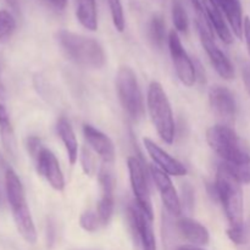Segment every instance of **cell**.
I'll return each mask as SVG.
<instances>
[{
  "label": "cell",
  "instance_id": "1",
  "mask_svg": "<svg viewBox=\"0 0 250 250\" xmlns=\"http://www.w3.org/2000/svg\"><path fill=\"white\" fill-rule=\"evenodd\" d=\"M210 148L224 160L221 164L239 183H250V153L238 134L227 125H216L207 131Z\"/></svg>",
  "mask_w": 250,
  "mask_h": 250
},
{
  "label": "cell",
  "instance_id": "2",
  "mask_svg": "<svg viewBox=\"0 0 250 250\" xmlns=\"http://www.w3.org/2000/svg\"><path fill=\"white\" fill-rule=\"evenodd\" d=\"M56 38L66 56L76 65L94 70L102 68L105 65L106 56L104 49L95 39L66 29L59 31Z\"/></svg>",
  "mask_w": 250,
  "mask_h": 250
},
{
  "label": "cell",
  "instance_id": "3",
  "mask_svg": "<svg viewBox=\"0 0 250 250\" xmlns=\"http://www.w3.org/2000/svg\"><path fill=\"white\" fill-rule=\"evenodd\" d=\"M5 190L6 198L12 211L15 225L22 238L29 244L37 242V231L32 219L31 211L27 205L26 195L19 176L14 170L7 168L5 172Z\"/></svg>",
  "mask_w": 250,
  "mask_h": 250
},
{
  "label": "cell",
  "instance_id": "4",
  "mask_svg": "<svg viewBox=\"0 0 250 250\" xmlns=\"http://www.w3.org/2000/svg\"><path fill=\"white\" fill-rule=\"evenodd\" d=\"M242 183H239L222 165L219 166L214 189L224 207L229 229L244 226V205Z\"/></svg>",
  "mask_w": 250,
  "mask_h": 250
},
{
  "label": "cell",
  "instance_id": "5",
  "mask_svg": "<svg viewBox=\"0 0 250 250\" xmlns=\"http://www.w3.org/2000/svg\"><path fill=\"white\" fill-rule=\"evenodd\" d=\"M148 110L156 132L165 143H173L175 121L168 98L159 82H151L148 90Z\"/></svg>",
  "mask_w": 250,
  "mask_h": 250
},
{
  "label": "cell",
  "instance_id": "6",
  "mask_svg": "<svg viewBox=\"0 0 250 250\" xmlns=\"http://www.w3.org/2000/svg\"><path fill=\"white\" fill-rule=\"evenodd\" d=\"M116 89L120 102L127 114L139 120L144 114V103L136 73L128 66H122L116 75Z\"/></svg>",
  "mask_w": 250,
  "mask_h": 250
},
{
  "label": "cell",
  "instance_id": "7",
  "mask_svg": "<svg viewBox=\"0 0 250 250\" xmlns=\"http://www.w3.org/2000/svg\"><path fill=\"white\" fill-rule=\"evenodd\" d=\"M127 165H128L129 181H131L132 190H133L134 198H136L137 207L149 220L153 221L154 210L153 205H151L150 190H149L148 180H146L143 164L136 156H131L127 160Z\"/></svg>",
  "mask_w": 250,
  "mask_h": 250
},
{
  "label": "cell",
  "instance_id": "8",
  "mask_svg": "<svg viewBox=\"0 0 250 250\" xmlns=\"http://www.w3.org/2000/svg\"><path fill=\"white\" fill-rule=\"evenodd\" d=\"M197 28L199 32L200 41H202L203 46H204L205 51H207L208 56H209L211 65L216 70V72L221 76L224 80L231 81L234 78V68L233 65L231 63L229 59L227 58L226 54L217 46L215 43L214 38H212L211 33H210L208 24L205 23L203 19L197 20Z\"/></svg>",
  "mask_w": 250,
  "mask_h": 250
},
{
  "label": "cell",
  "instance_id": "9",
  "mask_svg": "<svg viewBox=\"0 0 250 250\" xmlns=\"http://www.w3.org/2000/svg\"><path fill=\"white\" fill-rule=\"evenodd\" d=\"M168 49H170L171 59H172L176 73L181 82L187 87L194 85L195 81H197V68H195L193 61L190 60L187 51L183 48L182 42L175 29H172L168 34Z\"/></svg>",
  "mask_w": 250,
  "mask_h": 250
},
{
  "label": "cell",
  "instance_id": "10",
  "mask_svg": "<svg viewBox=\"0 0 250 250\" xmlns=\"http://www.w3.org/2000/svg\"><path fill=\"white\" fill-rule=\"evenodd\" d=\"M99 183L102 187V198L98 202L97 215L102 226H105L111 220L115 208V181L114 172L110 166H102L99 171Z\"/></svg>",
  "mask_w": 250,
  "mask_h": 250
},
{
  "label": "cell",
  "instance_id": "11",
  "mask_svg": "<svg viewBox=\"0 0 250 250\" xmlns=\"http://www.w3.org/2000/svg\"><path fill=\"white\" fill-rule=\"evenodd\" d=\"M128 222L134 239L142 250H156V239L151 220H149L138 207H129L127 210Z\"/></svg>",
  "mask_w": 250,
  "mask_h": 250
},
{
  "label": "cell",
  "instance_id": "12",
  "mask_svg": "<svg viewBox=\"0 0 250 250\" xmlns=\"http://www.w3.org/2000/svg\"><path fill=\"white\" fill-rule=\"evenodd\" d=\"M36 164L38 172L48 181L49 185L55 190H63L65 178L61 171L56 156L48 148H42L36 156Z\"/></svg>",
  "mask_w": 250,
  "mask_h": 250
},
{
  "label": "cell",
  "instance_id": "13",
  "mask_svg": "<svg viewBox=\"0 0 250 250\" xmlns=\"http://www.w3.org/2000/svg\"><path fill=\"white\" fill-rule=\"evenodd\" d=\"M150 173L156 188L160 192L161 199H163L166 210L171 215L178 216L181 214V211H182V207H181L180 197H178L176 188L173 187V183L171 181L170 175L164 172L163 170H160L156 166H151Z\"/></svg>",
  "mask_w": 250,
  "mask_h": 250
},
{
  "label": "cell",
  "instance_id": "14",
  "mask_svg": "<svg viewBox=\"0 0 250 250\" xmlns=\"http://www.w3.org/2000/svg\"><path fill=\"white\" fill-rule=\"evenodd\" d=\"M209 102L212 110L226 122L233 121L237 111L234 95L227 88L212 85L209 90Z\"/></svg>",
  "mask_w": 250,
  "mask_h": 250
},
{
  "label": "cell",
  "instance_id": "15",
  "mask_svg": "<svg viewBox=\"0 0 250 250\" xmlns=\"http://www.w3.org/2000/svg\"><path fill=\"white\" fill-rule=\"evenodd\" d=\"M143 143L150 158L153 159V161L158 165L160 170H163L164 172L170 176H178L180 177V176L187 175V168L185 167V165L178 160H176L175 158H172L168 153H166L164 149H161L151 139L144 138Z\"/></svg>",
  "mask_w": 250,
  "mask_h": 250
},
{
  "label": "cell",
  "instance_id": "16",
  "mask_svg": "<svg viewBox=\"0 0 250 250\" xmlns=\"http://www.w3.org/2000/svg\"><path fill=\"white\" fill-rule=\"evenodd\" d=\"M83 134L93 150L103 159L105 164H112L115 160V146L111 139L97 129L95 127L85 124L83 126Z\"/></svg>",
  "mask_w": 250,
  "mask_h": 250
},
{
  "label": "cell",
  "instance_id": "17",
  "mask_svg": "<svg viewBox=\"0 0 250 250\" xmlns=\"http://www.w3.org/2000/svg\"><path fill=\"white\" fill-rule=\"evenodd\" d=\"M203 6H204L207 20L214 27L219 38L225 44L233 43V34H232L231 29L229 28V24H227L224 14H222V10L220 9L219 5L214 0H203Z\"/></svg>",
  "mask_w": 250,
  "mask_h": 250
},
{
  "label": "cell",
  "instance_id": "18",
  "mask_svg": "<svg viewBox=\"0 0 250 250\" xmlns=\"http://www.w3.org/2000/svg\"><path fill=\"white\" fill-rule=\"evenodd\" d=\"M177 229L182 238L189 242L192 246H207L210 241L209 231L197 220L183 217L177 222Z\"/></svg>",
  "mask_w": 250,
  "mask_h": 250
},
{
  "label": "cell",
  "instance_id": "19",
  "mask_svg": "<svg viewBox=\"0 0 250 250\" xmlns=\"http://www.w3.org/2000/svg\"><path fill=\"white\" fill-rule=\"evenodd\" d=\"M56 129H58L59 137L62 141L66 151H67L70 164L75 165L78 158V143L72 125L66 117H60L58 125H56Z\"/></svg>",
  "mask_w": 250,
  "mask_h": 250
},
{
  "label": "cell",
  "instance_id": "20",
  "mask_svg": "<svg viewBox=\"0 0 250 250\" xmlns=\"http://www.w3.org/2000/svg\"><path fill=\"white\" fill-rule=\"evenodd\" d=\"M220 9L224 11L232 31L238 38L243 37V11H242L241 0H220Z\"/></svg>",
  "mask_w": 250,
  "mask_h": 250
},
{
  "label": "cell",
  "instance_id": "21",
  "mask_svg": "<svg viewBox=\"0 0 250 250\" xmlns=\"http://www.w3.org/2000/svg\"><path fill=\"white\" fill-rule=\"evenodd\" d=\"M76 16L88 31L98 29V14L95 0H76Z\"/></svg>",
  "mask_w": 250,
  "mask_h": 250
},
{
  "label": "cell",
  "instance_id": "22",
  "mask_svg": "<svg viewBox=\"0 0 250 250\" xmlns=\"http://www.w3.org/2000/svg\"><path fill=\"white\" fill-rule=\"evenodd\" d=\"M0 139H1V144L6 153L14 156L16 153L14 128L11 126L9 112L2 104H0Z\"/></svg>",
  "mask_w": 250,
  "mask_h": 250
},
{
  "label": "cell",
  "instance_id": "23",
  "mask_svg": "<svg viewBox=\"0 0 250 250\" xmlns=\"http://www.w3.org/2000/svg\"><path fill=\"white\" fill-rule=\"evenodd\" d=\"M148 33L153 45L158 49L163 48L166 39V27L164 17L161 15L155 14L151 17L150 22H149Z\"/></svg>",
  "mask_w": 250,
  "mask_h": 250
},
{
  "label": "cell",
  "instance_id": "24",
  "mask_svg": "<svg viewBox=\"0 0 250 250\" xmlns=\"http://www.w3.org/2000/svg\"><path fill=\"white\" fill-rule=\"evenodd\" d=\"M171 14H172V21L176 27V31L181 32V33H187L189 21H188L187 12L180 0H172Z\"/></svg>",
  "mask_w": 250,
  "mask_h": 250
},
{
  "label": "cell",
  "instance_id": "25",
  "mask_svg": "<svg viewBox=\"0 0 250 250\" xmlns=\"http://www.w3.org/2000/svg\"><path fill=\"white\" fill-rule=\"evenodd\" d=\"M16 29V20L7 10H0V43L6 42Z\"/></svg>",
  "mask_w": 250,
  "mask_h": 250
},
{
  "label": "cell",
  "instance_id": "26",
  "mask_svg": "<svg viewBox=\"0 0 250 250\" xmlns=\"http://www.w3.org/2000/svg\"><path fill=\"white\" fill-rule=\"evenodd\" d=\"M107 2H109L110 14H111L115 28L119 32H124L126 23H125V15L121 0H107Z\"/></svg>",
  "mask_w": 250,
  "mask_h": 250
},
{
  "label": "cell",
  "instance_id": "27",
  "mask_svg": "<svg viewBox=\"0 0 250 250\" xmlns=\"http://www.w3.org/2000/svg\"><path fill=\"white\" fill-rule=\"evenodd\" d=\"M80 225L84 231L87 232H95L102 226L99 219H98L97 212L93 211H84L80 217Z\"/></svg>",
  "mask_w": 250,
  "mask_h": 250
},
{
  "label": "cell",
  "instance_id": "28",
  "mask_svg": "<svg viewBox=\"0 0 250 250\" xmlns=\"http://www.w3.org/2000/svg\"><path fill=\"white\" fill-rule=\"evenodd\" d=\"M227 236L236 244H246L247 239H248V234H247V229L244 226L239 227V229H229Z\"/></svg>",
  "mask_w": 250,
  "mask_h": 250
},
{
  "label": "cell",
  "instance_id": "29",
  "mask_svg": "<svg viewBox=\"0 0 250 250\" xmlns=\"http://www.w3.org/2000/svg\"><path fill=\"white\" fill-rule=\"evenodd\" d=\"M81 163H82V168L87 175H92L93 171H94V160H93V156L90 155L89 150L88 149H83L82 155H81Z\"/></svg>",
  "mask_w": 250,
  "mask_h": 250
},
{
  "label": "cell",
  "instance_id": "30",
  "mask_svg": "<svg viewBox=\"0 0 250 250\" xmlns=\"http://www.w3.org/2000/svg\"><path fill=\"white\" fill-rule=\"evenodd\" d=\"M242 78H243L244 85H246V89L250 97V65L249 63H244V65L242 66Z\"/></svg>",
  "mask_w": 250,
  "mask_h": 250
},
{
  "label": "cell",
  "instance_id": "31",
  "mask_svg": "<svg viewBox=\"0 0 250 250\" xmlns=\"http://www.w3.org/2000/svg\"><path fill=\"white\" fill-rule=\"evenodd\" d=\"M243 34L246 38L247 46H248V51L250 54V17H244V26H243Z\"/></svg>",
  "mask_w": 250,
  "mask_h": 250
},
{
  "label": "cell",
  "instance_id": "32",
  "mask_svg": "<svg viewBox=\"0 0 250 250\" xmlns=\"http://www.w3.org/2000/svg\"><path fill=\"white\" fill-rule=\"evenodd\" d=\"M190 1H192V5H193V7L195 9V11L199 14V16H200L199 19H202L203 15L205 14L204 6H203V1L202 0H190Z\"/></svg>",
  "mask_w": 250,
  "mask_h": 250
},
{
  "label": "cell",
  "instance_id": "33",
  "mask_svg": "<svg viewBox=\"0 0 250 250\" xmlns=\"http://www.w3.org/2000/svg\"><path fill=\"white\" fill-rule=\"evenodd\" d=\"M49 2H50L51 5H53L55 9L58 10H62L63 7L66 6V4H67L68 0H48Z\"/></svg>",
  "mask_w": 250,
  "mask_h": 250
},
{
  "label": "cell",
  "instance_id": "34",
  "mask_svg": "<svg viewBox=\"0 0 250 250\" xmlns=\"http://www.w3.org/2000/svg\"><path fill=\"white\" fill-rule=\"evenodd\" d=\"M6 98V89L1 80V67H0V100H4Z\"/></svg>",
  "mask_w": 250,
  "mask_h": 250
},
{
  "label": "cell",
  "instance_id": "35",
  "mask_svg": "<svg viewBox=\"0 0 250 250\" xmlns=\"http://www.w3.org/2000/svg\"><path fill=\"white\" fill-rule=\"evenodd\" d=\"M177 250H205L203 248H199V247L195 246H182L180 248H177Z\"/></svg>",
  "mask_w": 250,
  "mask_h": 250
},
{
  "label": "cell",
  "instance_id": "36",
  "mask_svg": "<svg viewBox=\"0 0 250 250\" xmlns=\"http://www.w3.org/2000/svg\"><path fill=\"white\" fill-rule=\"evenodd\" d=\"M214 1L216 2V4H219V1H220V0H214Z\"/></svg>",
  "mask_w": 250,
  "mask_h": 250
}]
</instances>
